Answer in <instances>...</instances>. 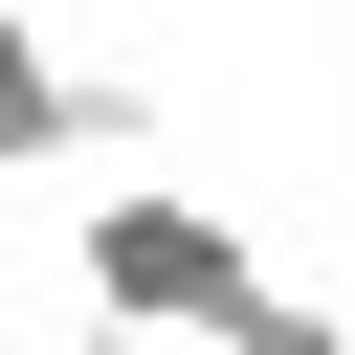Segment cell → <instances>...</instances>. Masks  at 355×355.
I'll use <instances>...</instances> for the list:
<instances>
[{
    "label": "cell",
    "mask_w": 355,
    "mask_h": 355,
    "mask_svg": "<svg viewBox=\"0 0 355 355\" xmlns=\"http://www.w3.org/2000/svg\"><path fill=\"white\" fill-rule=\"evenodd\" d=\"M67 288H89V333H155V355H200V333L266 288V244H244L200 178H89V222H67Z\"/></svg>",
    "instance_id": "6da1fadb"
},
{
    "label": "cell",
    "mask_w": 355,
    "mask_h": 355,
    "mask_svg": "<svg viewBox=\"0 0 355 355\" xmlns=\"http://www.w3.org/2000/svg\"><path fill=\"white\" fill-rule=\"evenodd\" d=\"M67 155H155V89L133 67H67L44 0H0V178H67Z\"/></svg>",
    "instance_id": "7a4b0ae2"
},
{
    "label": "cell",
    "mask_w": 355,
    "mask_h": 355,
    "mask_svg": "<svg viewBox=\"0 0 355 355\" xmlns=\"http://www.w3.org/2000/svg\"><path fill=\"white\" fill-rule=\"evenodd\" d=\"M200 355H355V333H333V311H311V288H244V311H222V333H200Z\"/></svg>",
    "instance_id": "3957f363"
},
{
    "label": "cell",
    "mask_w": 355,
    "mask_h": 355,
    "mask_svg": "<svg viewBox=\"0 0 355 355\" xmlns=\"http://www.w3.org/2000/svg\"><path fill=\"white\" fill-rule=\"evenodd\" d=\"M67 355H155V333H67Z\"/></svg>",
    "instance_id": "277c9868"
}]
</instances>
